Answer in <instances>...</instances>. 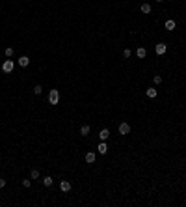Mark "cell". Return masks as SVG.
Segmentation results:
<instances>
[{"mask_svg":"<svg viewBox=\"0 0 186 207\" xmlns=\"http://www.w3.org/2000/svg\"><path fill=\"white\" fill-rule=\"evenodd\" d=\"M48 103H50V105H58L60 103V91L58 90H50V91H48Z\"/></svg>","mask_w":186,"mask_h":207,"instance_id":"1","label":"cell"},{"mask_svg":"<svg viewBox=\"0 0 186 207\" xmlns=\"http://www.w3.org/2000/svg\"><path fill=\"white\" fill-rule=\"evenodd\" d=\"M13 69H15V62H13V60H4L2 71H4V73H11Z\"/></svg>","mask_w":186,"mask_h":207,"instance_id":"2","label":"cell"},{"mask_svg":"<svg viewBox=\"0 0 186 207\" xmlns=\"http://www.w3.org/2000/svg\"><path fill=\"white\" fill-rule=\"evenodd\" d=\"M117 131H119V134H123V136H125V134H128V133H130V125L123 121V123H119Z\"/></svg>","mask_w":186,"mask_h":207,"instance_id":"3","label":"cell"},{"mask_svg":"<svg viewBox=\"0 0 186 207\" xmlns=\"http://www.w3.org/2000/svg\"><path fill=\"white\" fill-rule=\"evenodd\" d=\"M71 187H73V185H71V181H67V179H61L60 181V190L61 192H69Z\"/></svg>","mask_w":186,"mask_h":207,"instance_id":"4","label":"cell"},{"mask_svg":"<svg viewBox=\"0 0 186 207\" xmlns=\"http://www.w3.org/2000/svg\"><path fill=\"white\" fill-rule=\"evenodd\" d=\"M154 51H156V54H158V56H162V54H166L167 45H166V43H158V45L154 47Z\"/></svg>","mask_w":186,"mask_h":207,"instance_id":"5","label":"cell"},{"mask_svg":"<svg viewBox=\"0 0 186 207\" xmlns=\"http://www.w3.org/2000/svg\"><path fill=\"white\" fill-rule=\"evenodd\" d=\"M84 159H86V162H87V164H93V162H95V159H97V155H95V151H87Z\"/></svg>","mask_w":186,"mask_h":207,"instance_id":"6","label":"cell"},{"mask_svg":"<svg viewBox=\"0 0 186 207\" xmlns=\"http://www.w3.org/2000/svg\"><path fill=\"white\" fill-rule=\"evenodd\" d=\"M108 136H110V131L108 129H101V133H99V140H101V142H106Z\"/></svg>","mask_w":186,"mask_h":207,"instance_id":"7","label":"cell"},{"mask_svg":"<svg viewBox=\"0 0 186 207\" xmlns=\"http://www.w3.org/2000/svg\"><path fill=\"white\" fill-rule=\"evenodd\" d=\"M136 56H138V58H145V56H147V49H145V47H138V49H136Z\"/></svg>","mask_w":186,"mask_h":207,"instance_id":"8","label":"cell"},{"mask_svg":"<svg viewBox=\"0 0 186 207\" xmlns=\"http://www.w3.org/2000/svg\"><path fill=\"white\" fill-rule=\"evenodd\" d=\"M97 151H99L101 155H106V153H108V146H106V142H101L99 147H97Z\"/></svg>","mask_w":186,"mask_h":207,"instance_id":"9","label":"cell"},{"mask_svg":"<svg viewBox=\"0 0 186 207\" xmlns=\"http://www.w3.org/2000/svg\"><path fill=\"white\" fill-rule=\"evenodd\" d=\"M164 26H166V30H169V32H171V30H175L177 23H175L173 19H167V21H166V24H164Z\"/></svg>","mask_w":186,"mask_h":207,"instance_id":"10","label":"cell"},{"mask_svg":"<svg viewBox=\"0 0 186 207\" xmlns=\"http://www.w3.org/2000/svg\"><path fill=\"white\" fill-rule=\"evenodd\" d=\"M28 64H30L28 56H21V58H19V65H21V67H28Z\"/></svg>","mask_w":186,"mask_h":207,"instance_id":"11","label":"cell"},{"mask_svg":"<svg viewBox=\"0 0 186 207\" xmlns=\"http://www.w3.org/2000/svg\"><path fill=\"white\" fill-rule=\"evenodd\" d=\"M156 93H158V91L154 90V88H147V90H145V95H147V97H151V99L156 97Z\"/></svg>","mask_w":186,"mask_h":207,"instance_id":"12","label":"cell"},{"mask_svg":"<svg viewBox=\"0 0 186 207\" xmlns=\"http://www.w3.org/2000/svg\"><path fill=\"white\" fill-rule=\"evenodd\" d=\"M140 10H141V13L149 15V13H151V4H147V2H145V4H141V8H140Z\"/></svg>","mask_w":186,"mask_h":207,"instance_id":"13","label":"cell"},{"mask_svg":"<svg viewBox=\"0 0 186 207\" xmlns=\"http://www.w3.org/2000/svg\"><path fill=\"white\" fill-rule=\"evenodd\" d=\"M90 131H91L90 125H82V127H80V134H82V136H87V134H90Z\"/></svg>","mask_w":186,"mask_h":207,"instance_id":"14","label":"cell"},{"mask_svg":"<svg viewBox=\"0 0 186 207\" xmlns=\"http://www.w3.org/2000/svg\"><path fill=\"white\" fill-rule=\"evenodd\" d=\"M52 183H54V179H52L50 175H47V177H43V185H45V187H52Z\"/></svg>","mask_w":186,"mask_h":207,"instance_id":"15","label":"cell"},{"mask_svg":"<svg viewBox=\"0 0 186 207\" xmlns=\"http://www.w3.org/2000/svg\"><path fill=\"white\" fill-rule=\"evenodd\" d=\"M13 52H15V51H13L11 47H6V49H4V54H6L8 58H11V56H13Z\"/></svg>","mask_w":186,"mask_h":207,"instance_id":"16","label":"cell"},{"mask_svg":"<svg viewBox=\"0 0 186 207\" xmlns=\"http://www.w3.org/2000/svg\"><path fill=\"white\" fill-rule=\"evenodd\" d=\"M41 91H43V86H41V84H35V86H34V93H35V95H39Z\"/></svg>","mask_w":186,"mask_h":207,"instance_id":"17","label":"cell"},{"mask_svg":"<svg viewBox=\"0 0 186 207\" xmlns=\"http://www.w3.org/2000/svg\"><path fill=\"white\" fill-rule=\"evenodd\" d=\"M153 82H154V84H162V77H160V75H154V77H153Z\"/></svg>","mask_w":186,"mask_h":207,"instance_id":"18","label":"cell"},{"mask_svg":"<svg viewBox=\"0 0 186 207\" xmlns=\"http://www.w3.org/2000/svg\"><path fill=\"white\" fill-rule=\"evenodd\" d=\"M30 177H32V179H39V170H32Z\"/></svg>","mask_w":186,"mask_h":207,"instance_id":"19","label":"cell"},{"mask_svg":"<svg viewBox=\"0 0 186 207\" xmlns=\"http://www.w3.org/2000/svg\"><path fill=\"white\" fill-rule=\"evenodd\" d=\"M130 54H132L130 49H123V56H125V58H130Z\"/></svg>","mask_w":186,"mask_h":207,"instance_id":"20","label":"cell"},{"mask_svg":"<svg viewBox=\"0 0 186 207\" xmlns=\"http://www.w3.org/2000/svg\"><path fill=\"white\" fill-rule=\"evenodd\" d=\"M30 185H32L30 179H23V187H24V188H30Z\"/></svg>","mask_w":186,"mask_h":207,"instance_id":"21","label":"cell"},{"mask_svg":"<svg viewBox=\"0 0 186 207\" xmlns=\"http://www.w3.org/2000/svg\"><path fill=\"white\" fill-rule=\"evenodd\" d=\"M6 187V179H0V188H4Z\"/></svg>","mask_w":186,"mask_h":207,"instance_id":"22","label":"cell"},{"mask_svg":"<svg viewBox=\"0 0 186 207\" xmlns=\"http://www.w3.org/2000/svg\"><path fill=\"white\" fill-rule=\"evenodd\" d=\"M154 2H164V0H154Z\"/></svg>","mask_w":186,"mask_h":207,"instance_id":"23","label":"cell"}]
</instances>
